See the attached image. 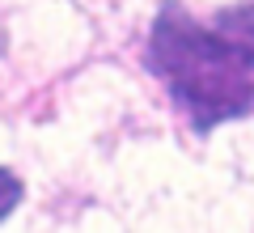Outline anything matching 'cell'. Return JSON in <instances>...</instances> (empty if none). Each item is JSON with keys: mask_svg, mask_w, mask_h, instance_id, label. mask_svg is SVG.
<instances>
[{"mask_svg": "<svg viewBox=\"0 0 254 233\" xmlns=\"http://www.w3.org/2000/svg\"><path fill=\"white\" fill-rule=\"evenodd\" d=\"M212 30L254 68V0L250 4H229V9H220L212 17Z\"/></svg>", "mask_w": 254, "mask_h": 233, "instance_id": "2", "label": "cell"}, {"mask_svg": "<svg viewBox=\"0 0 254 233\" xmlns=\"http://www.w3.org/2000/svg\"><path fill=\"white\" fill-rule=\"evenodd\" d=\"M21 195H26V187H21V178H17L13 170H4V165H0V221H4L9 212H17Z\"/></svg>", "mask_w": 254, "mask_h": 233, "instance_id": "3", "label": "cell"}, {"mask_svg": "<svg viewBox=\"0 0 254 233\" xmlns=\"http://www.w3.org/2000/svg\"><path fill=\"white\" fill-rule=\"evenodd\" d=\"M148 64L165 77L195 132L254 110V68L182 4H165L148 30Z\"/></svg>", "mask_w": 254, "mask_h": 233, "instance_id": "1", "label": "cell"}]
</instances>
